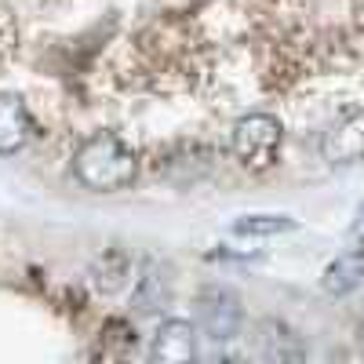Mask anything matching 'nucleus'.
<instances>
[{
  "instance_id": "1",
  "label": "nucleus",
  "mask_w": 364,
  "mask_h": 364,
  "mask_svg": "<svg viewBox=\"0 0 364 364\" xmlns=\"http://www.w3.org/2000/svg\"><path fill=\"white\" fill-rule=\"evenodd\" d=\"M73 175H77V182L84 190L117 193V190H128L135 182L139 157L132 154V146H124L113 132H95L77 146Z\"/></svg>"
},
{
  "instance_id": "2",
  "label": "nucleus",
  "mask_w": 364,
  "mask_h": 364,
  "mask_svg": "<svg viewBox=\"0 0 364 364\" xmlns=\"http://www.w3.org/2000/svg\"><path fill=\"white\" fill-rule=\"evenodd\" d=\"M281 139H284V128H281L277 117H269V113H248V117H240L237 124L230 128V154L237 157L240 168L266 171V168L277 164Z\"/></svg>"
},
{
  "instance_id": "3",
  "label": "nucleus",
  "mask_w": 364,
  "mask_h": 364,
  "mask_svg": "<svg viewBox=\"0 0 364 364\" xmlns=\"http://www.w3.org/2000/svg\"><path fill=\"white\" fill-rule=\"evenodd\" d=\"M321 157L331 168H346L364 161V109H353L339 117L324 135H321Z\"/></svg>"
},
{
  "instance_id": "4",
  "label": "nucleus",
  "mask_w": 364,
  "mask_h": 364,
  "mask_svg": "<svg viewBox=\"0 0 364 364\" xmlns=\"http://www.w3.org/2000/svg\"><path fill=\"white\" fill-rule=\"evenodd\" d=\"M37 124L29 106L15 95V91H0V157H11L29 146Z\"/></svg>"
},
{
  "instance_id": "5",
  "label": "nucleus",
  "mask_w": 364,
  "mask_h": 364,
  "mask_svg": "<svg viewBox=\"0 0 364 364\" xmlns=\"http://www.w3.org/2000/svg\"><path fill=\"white\" fill-rule=\"evenodd\" d=\"M149 357L161 364H190L197 357V328L190 321H164L154 336V346H149Z\"/></svg>"
},
{
  "instance_id": "6",
  "label": "nucleus",
  "mask_w": 364,
  "mask_h": 364,
  "mask_svg": "<svg viewBox=\"0 0 364 364\" xmlns=\"http://www.w3.org/2000/svg\"><path fill=\"white\" fill-rule=\"evenodd\" d=\"M200 328L208 331V339H233L240 328V306L230 291H204L200 295Z\"/></svg>"
},
{
  "instance_id": "7",
  "label": "nucleus",
  "mask_w": 364,
  "mask_h": 364,
  "mask_svg": "<svg viewBox=\"0 0 364 364\" xmlns=\"http://www.w3.org/2000/svg\"><path fill=\"white\" fill-rule=\"evenodd\" d=\"M132 302H135L142 314L164 310L168 302H171V277H168V269H161V266H146V269H142V277H139V284H135Z\"/></svg>"
},
{
  "instance_id": "8",
  "label": "nucleus",
  "mask_w": 364,
  "mask_h": 364,
  "mask_svg": "<svg viewBox=\"0 0 364 364\" xmlns=\"http://www.w3.org/2000/svg\"><path fill=\"white\" fill-rule=\"evenodd\" d=\"M360 281H364V252H346L343 259H336V262L324 269L321 288H324L328 295H346V291H353Z\"/></svg>"
},
{
  "instance_id": "9",
  "label": "nucleus",
  "mask_w": 364,
  "mask_h": 364,
  "mask_svg": "<svg viewBox=\"0 0 364 364\" xmlns=\"http://www.w3.org/2000/svg\"><path fill=\"white\" fill-rule=\"evenodd\" d=\"M302 353H306V346L299 343V336L288 324H281V321L262 324V357H269V360H299Z\"/></svg>"
},
{
  "instance_id": "10",
  "label": "nucleus",
  "mask_w": 364,
  "mask_h": 364,
  "mask_svg": "<svg viewBox=\"0 0 364 364\" xmlns=\"http://www.w3.org/2000/svg\"><path fill=\"white\" fill-rule=\"evenodd\" d=\"M288 230H295L291 215H245V219L233 223L237 237H277V233H288Z\"/></svg>"
},
{
  "instance_id": "11",
  "label": "nucleus",
  "mask_w": 364,
  "mask_h": 364,
  "mask_svg": "<svg viewBox=\"0 0 364 364\" xmlns=\"http://www.w3.org/2000/svg\"><path fill=\"white\" fill-rule=\"evenodd\" d=\"M350 245H353V252H364V204L357 208V215L350 223Z\"/></svg>"
},
{
  "instance_id": "12",
  "label": "nucleus",
  "mask_w": 364,
  "mask_h": 364,
  "mask_svg": "<svg viewBox=\"0 0 364 364\" xmlns=\"http://www.w3.org/2000/svg\"><path fill=\"white\" fill-rule=\"evenodd\" d=\"M357 339H360V350H364V321H360V328H357Z\"/></svg>"
}]
</instances>
